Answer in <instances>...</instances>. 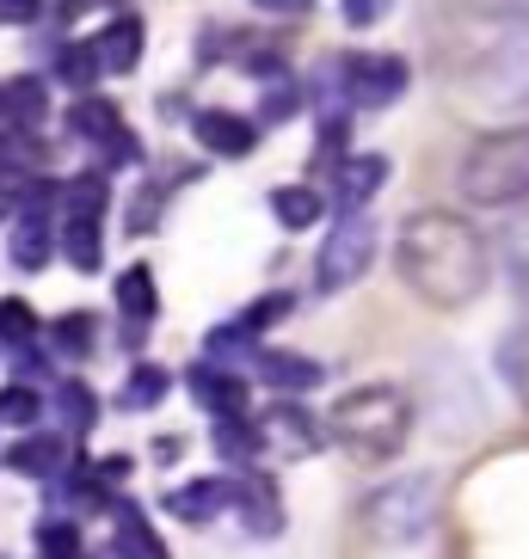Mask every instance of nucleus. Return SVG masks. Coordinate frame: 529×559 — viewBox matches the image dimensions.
Returning <instances> with one entry per match:
<instances>
[{
  "label": "nucleus",
  "instance_id": "23",
  "mask_svg": "<svg viewBox=\"0 0 529 559\" xmlns=\"http://www.w3.org/2000/svg\"><path fill=\"white\" fill-rule=\"evenodd\" d=\"M13 259L25 264V271H44V259H50V240H44V228H37V222H25V228L13 234Z\"/></svg>",
  "mask_w": 529,
  "mask_h": 559
},
{
  "label": "nucleus",
  "instance_id": "7",
  "mask_svg": "<svg viewBox=\"0 0 529 559\" xmlns=\"http://www.w3.org/2000/svg\"><path fill=\"white\" fill-rule=\"evenodd\" d=\"M351 99L357 105H395L407 93V62L400 56H376V62H351Z\"/></svg>",
  "mask_w": 529,
  "mask_h": 559
},
{
  "label": "nucleus",
  "instance_id": "17",
  "mask_svg": "<svg viewBox=\"0 0 529 559\" xmlns=\"http://www.w3.org/2000/svg\"><path fill=\"white\" fill-rule=\"evenodd\" d=\"M117 559H166V547L154 542V528L136 516V510H124L117 516Z\"/></svg>",
  "mask_w": 529,
  "mask_h": 559
},
{
  "label": "nucleus",
  "instance_id": "9",
  "mask_svg": "<svg viewBox=\"0 0 529 559\" xmlns=\"http://www.w3.org/2000/svg\"><path fill=\"white\" fill-rule=\"evenodd\" d=\"M198 142L210 154H228V160H240V154H252V123L247 117H234V111H198Z\"/></svg>",
  "mask_w": 529,
  "mask_h": 559
},
{
  "label": "nucleus",
  "instance_id": "26",
  "mask_svg": "<svg viewBox=\"0 0 529 559\" xmlns=\"http://www.w3.org/2000/svg\"><path fill=\"white\" fill-rule=\"evenodd\" d=\"M62 81H74V86H93V81H99V56H93V44H81V50H62Z\"/></svg>",
  "mask_w": 529,
  "mask_h": 559
},
{
  "label": "nucleus",
  "instance_id": "3",
  "mask_svg": "<svg viewBox=\"0 0 529 559\" xmlns=\"http://www.w3.org/2000/svg\"><path fill=\"white\" fill-rule=\"evenodd\" d=\"M462 198L474 210H512L529 198V130H493L480 135L462 160Z\"/></svg>",
  "mask_w": 529,
  "mask_h": 559
},
{
  "label": "nucleus",
  "instance_id": "22",
  "mask_svg": "<svg viewBox=\"0 0 529 559\" xmlns=\"http://www.w3.org/2000/svg\"><path fill=\"white\" fill-rule=\"evenodd\" d=\"M74 130L93 135V142H117V111L99 99H86V105H74Z\"/></svg>",
  "mask_w": 529,
  "mask_h": 559
},
{
  "label": "nucleus",
  "instance_id": "30",
  "mask_svg": "<svg viewBox=\"0 0 529 559\" xmlns=\"http://www.w3.org/2000/svg\"><path fill=\"white\" fill-rule=\"evenodd\" d=\"M44 554H56V559H74V528L50 523V528H44Z\"/></svg>",
  "mask_w": 529,
  "mask_h": 559
},
{
  "label": "nucleus",
  "instance_id": "21",
  "mask_svg": "<svg viewBox=\"0 0 529 559\" xmlns=\"http://www.w3.org/2000/svg\"><path fill=\"white\" fill-rule=\"evenodd\" d=\"M68 259H74V271H99V228H93V215L68 222Z\"/></svg>",
  "mask_w": 529,
  "mask_h": 559
},
{
  "label": "nucleus",
  "instance_id": "15",
  "mask_svg": "<svg viewBox=\"0 0 529 559\" xmlns=\"http://www.w3.org/2000/svg\"><path fill=\"white\" fill-rule=\"evenodd\" d=\"M191 388H198L203 406H222V418H240V412H247V388H240V381H228V376L198 369V376H191Z\"/></svg>",
  "mask_w": 529,
  "mask_h": 559
},
{
  "label": "nucleus",
  "instance_id": "20",
  "mask_svg": "<svg viewBox=\"0 0 529 559\" xmlns=\"http://www.w3.org/2000/svg\"><path fill=\"white\" fill-rule=\"evenodd\" d=\"M240 504L252 510V516H247V528H259V535H278V528H283V516H278V492H271V486L247 479V492H240Z\"/></svg>",
  "mask_w": 529,
  "mask_h": 559
},
{
  "label": "nucleus",
  "instance_id": "14",
  "mask_svg": "<svg viewBox=\"0 0 529 559\" xmlns=\"http://www.w3.org/2000/svg\"><path fill=\"white\" fill-rule=\"evenodd\" d=\"M117 308L130 313V320H154V277H149V264H130V271L117 277Z\"/></svg>",
  "mask_w": 529,
  "mask_h": 559
},
{
  "label": "nucleus",
  "instance_id": "12",
  "mask_svg": "<svg viewBox=\"0 0 529 559\" xmlns=\"http://www.w3.org/2000/svg\"><path fill=\"white\" fill-rule=\"evenodd\" d=\"M271 210H278V222H283L290 234H302V228H315L320 198L308 191V185H283V191H271Z\"/></svg>",
  "mask_w": 529,
  "mask_h": 559
},
{
  "label": "nucleus",
  "instance_id": "8",
  "mask_svg": "<svg viewBox=\"0 0 529 559\" xmlns=\"http://www.w3.org/2000/svg\"><path fill=\"white\" fill-rule=\"evenodd\" d=\"M93 56H99V74H130L142 62V19H111L99 37H93Z\"/></svg>",
  "mask_w": 529,
  "mask_h": 559
},
{
  "label": "nucleus",
  "instance_id": "32",
  "mask_svg": "<svg viewBox=\"0 0 529 559\" xmlns=\"http://www.w3.org/2000/svg\"><path fill=\"white\" fill-rule=\"evenodd\" d=\"M62 345H86V320H62Z\"/></svg>",
  "mask_w": 529,
  "mask_h": 559
},
{
  "label": "nucleus",
  "instance_id": "13",
  "mask_svg": "<svg viewBox=\"0 0 529 559\" xmlns=\"http://www.w3.org/2000/svg\"><path fill=\"white\" fill-rule=\"evenodd\" d=\"M381 179H388V160H381V154L345 160V210H364V198H376Z\"/></svg>",
  "mask_w": 529,
  "mask_h": 559
},
{
  "label": "nucleus",
  "instance_id": "28",
  "mask_svg": "<svg viewBox=\"0 0 529 559\" xmlns=\"http://www.w3.org/2000/svg\"><path fill=\"white\" fill-rule=\"evenodd\" d=\"M0 418H7V425H32V418H37V394H32V388H7V394H0Z\"/></svg>",
  "mask_w": 529,
  "mask_h": 559
},
{
  "label": "nucleus",
  "instance_id": "2",
  "mask_svg": "<svg viewBox=\"0 0 529 559\" xmlns=\"http://www.w3.org/2000/svg\"><path fill=\"white\" fill-rule=\"evenodd\" d=\"M413 430V406L400 388H357L332 406V437L364 461H395Z\"/></svg>",
  "mask_w": 529,
  "mask_h": 559
},
{
  "label": "nucleus",
  "instance_id": "19",
  "mask_svg": "<svg viewBox=\"0 0 529 559\" xmlns=\"http://www.w3.org/2000/svg\"><path fill=\"white\" fill-rule=\"evenodd\" d=\"M215 504H222V486H215V479H198V486H179V492L166 498V510H173V516H185V523H203V516H210Z\"/></svg>",
  "mask_w": 529,
  "mask_h": 559
},
{
  "label": "nucleus",
  "instance_id": "5",
  "mask_svg": "<svg viewBox=\"0 0 529 559\" xmlns=\"http://www.w3.org/2000/svg\"><path fill=\"white\" fill-rule=\"evenodd\" d=\"M474 81L486 99L524 105L529 99V13H505L486 37V50L474 62Z\"/></svg>",
  "mask_w": 529,
  "mask_h": 559
},
{
  "label": "nucleus",
  "instance_id": "27",
  "mask_svg": "<svg viewBox=\"0 0 529 559\" xmlns=\"http://www.w3.org/2000/svg\"><path fill=\"white\" fill-rule=\"evenodd\" d=\"M56 455H62L56 443H25V449H13V467L19 474H32V479H44L56 467Z\"/></svg>",
  "mask_w": 529,
  "mask_h": 559
},
{
  "label": "nucleus",
  "instance_id": "18",
  "mask_svg": "<svg viewBox=\"0 0 529 559\" xmlns=\"http://www.w3.org/2000/svg\"><path fill=\"white\" fill-rule=\"evenodd\" d=\"M264 381H278V388H315L320 362L296 357V350H271V357H264Z\"/></svg>",
  "mask_w": 529,
  "mask_h": 559
},
{
  "label": "nucleus",
  "instance_id": "10",
  "mask_svg": "<svg viewBox=\"0 0 529 559\" xmlns=\"http://www.w3.org/2000/svg\"><path fill=\"white\" fill-rule=\"evenodd\" d=\"M264 437H278L290 455H308V449H320V430H315V418L308 412H296V406H278V412H264Z\"/></svg>",
  "mask_w": 529,
  "mask_h": 559
},
{
  "label": "nucleus",
  "instance_id": "31",
  "mask_svg": "<svg viewBox=\"0 0 529 559\" xmlns=\"http://www.w3.org/2000/svg\"><path fill=\"white\" fill-rule=\"evenodd\" d=\"M381 7H388V0H345V19H351V25H376Z\"/></svg>",
  "mask_w": 529,
  "mask_h": 559
},
{
  "label": "nucleus",
  "instance_id": "16",
  "mask_svg": "<svg viewBox=\"0 0 529 559\" xmlns=\"http://www.w3.org/2000/svg\"><path fill=\"white\" fill-rule=\"evenodd\" d=\"M498 369H505V381H512V394L529 406V326L505 332V345H498Z\"/></svg>",
  "mask_w": 529,
  "mask_h": 559
},
{
  "label": "nucleus",
  "instance_id": "29",
  "mask_svg": "<svg viewBox=\"0 0 529 559\" xmlns=\"http://www.w3.org/2000/svg\"><path fill=\"white\" fill-rule=\"evenodd\" d=\"M44 13V0H0V25H32Z\"/></svg>",
  "mask_w": 529,
  "mask_h": 559
},
{
  "label": "nucleus",
  "instance_id": "24",
  "mask_svg": "<svg viewBox=\"0 0 529 559\" xmlns=\"http://www.w3.org/2000/svg\"><path fill=\"white\" fill-rule=\"evenodd\" d=\"M32 332H37V313L25 308V301H0V338H7V345H25Z\"/></svg>",
  "mask_w": 529,
  "mask_h": 559
},
{
  "label": "nucleus",
  "instance_id": "4",
  "mask_svg": "<svg viewBox=\"0 0 529 559\" xmlns=\"http://www.w3.org/2000/svg\"><path fill=\"white\" fill-rule=\"evenodd\" d=\"M437 474H413V479H395V486H381V492H369L364 504V528L376 535V542H419L431 528V516H437Z\"/></svg>",
  "mask_w": 529,
  "mask_h": 559
},
{
  "label": "nucleus",
  "instance_id": "6",
  "mask_svg": "<svg viewBox=\"0 0 529 559\" xmlns=\"http://www.w3.org/2000/svg\"><path fill=\"white\" fill-rule=\"evenodd\" d=\"M369 259H376V222H369L364 210H345L332 222L327 247H320V259H315V289L320 296L351 289V283L369 271Z\"/></svg>",
  "mask_w": 529,
  "mask_h": 559
},
{
  "label": "nucleus",
  "instance_id": "1",
  "mask_svg": "<svg viewBox=\"0 0 529 559\" xmlns=\"http://www.w3.org/2000/svg\"><path fill=\"white\" fill-rule=\"evenodd\" d=\"M400 277L431 308H468L486 289V240L462 215L425 210L400 228Z\"/></svg>",
  "mask_w": 529,
  "mask_h": 559
},
{
  "label": "nucleus",
  "instance_id": "11",
  "mask_svg": "<svg viewBox=\"0 0 529 559\" xmlns=\"http://www.w3.org/2000/svg\"><path fill=\"white\" fill-rule=\"evenodd\" d=\"M498 259H505L512 289L529 301V215H512V222H505V234H498Z\"/></svg>",
  "mask_w": 529,
  "mask_h": 559
},
{
  "label": "nucleus",
  "instance_id": "33",
  "mask_svg": "<svg viewBox=\"0 0 529 559\" xmlns=\"http://www.w3.org/2000/svg\"><path fill=\"white\" fill-rule=\"evenodd\" d=\"M252 7H264V13H296V7H308V0H252Z\"/></svg>",
  "mask_w": 529,
  "mask_h": 559
},
{
  "label": "nucleus",
  "instance_id": "25",
  "mask_svg": "<svg viewBox=\"0 0 529 559\" xmlns=\"http://www.w3.org/2000/svg\"><path fill=\"white\" fill-rule=\"evenodd\" d=\"M161 394H166V369H154V362H142V369L130 376V394H124V400H130V406H154Z\"/></svg>",
  "mask_w": 529,
  "mask_h": 559
}]
</instances>
